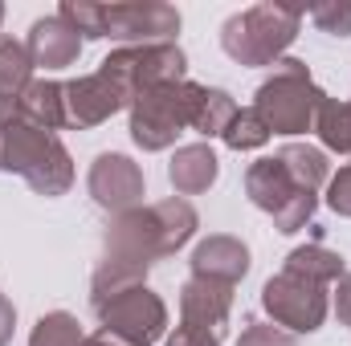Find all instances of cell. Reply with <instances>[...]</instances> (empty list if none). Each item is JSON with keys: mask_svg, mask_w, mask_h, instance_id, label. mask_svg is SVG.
Wrapping results in <instances>:
<instances>
[{"mask_svg": "<svg viewBox=\"0 0 351 346\" xmlns=\"http://www.w3.org/2000/svg\"><path fill=\"white\" fill-rule=\"evenodd\" d=\"M217 155L208 143H188V147H176L172 163H168V179H172L176 196H200L217 183Z\"/></svg>", "mask_w": 351, "mask_h": 346, "instance_id": "obj_16", "label": "cell"}, {"mask_svg": "<svg viewBox=\"0 0 351 346\" xmlns=\"http://www.w3.org/2000/svg\"><path fill=\"white\" fill-rule=\"evenodd\" d=\"M184 70H188V57H184V49L176 41H164V45H123L110 57H102V66H98V74L123 94L127 106L143 90L184 82Z\"/></svg>", "mask_w": 351, "mask_h": 346, "instance_id": "obj_6", "label": "cell"}, {"mask_svg": "<svg viewBox=\"0 0 351 346\" xmlns=\"http://www.w3.org/2000/svg\"><path fill=\"white\" fill-rule=\"evenodd\" d=\"M311 21L331 33V37H351V0H323L311 8Z\"/></svg>", "mask_w": 351, "mask_h": 346, "instance_id": "obj_27", "label": "cell"}, {"mask_svg": "<svg viewBox=\"0 0 351 346\" xmlns=\"http://www.w3.org/2000/svg\"><path fill=\"white\" fill-rule=\"evenodd\" d=\"M82 343H86V334H82L78 318L66 314V310H53V314L37 318V326L29 334V346H82Z\"/></svg>", "mask_w": 351, "mask_h": 346, "instance_id": "obj_24", "label": "cell"}, {"mask_svg": "<svg viewBox=\"0 0 351 346\" xmlns=\"http://www.w3.org/2000/svg\"><path fill=\"white\" fill-rule=\"evenodd\" d=\"M245 273H250V249L237 237L217 232V237H204L192 249V277H213V281L237 285Z\"/></svg>", "mask_w": 351, "mask_h": 346, "instance_id": "obj_14", "label": "cell"}, {"mask_svg": "<svg viewBox=\"0 0 351 346\" xmlns=\"http://www.w3.org/2000/svg\"><path fill=\"white\" fill-rule=\"evenodd\" d=\"M123 106H127L123 94L110 86L102 74H86V78L66 82V127L90 131V127L106 122L110 114H119Z\"/></svg>", "mask_w": 351, "mask_h": 346, "instance_id": "obj_12", "label": "cell"}, {"mask_svg": "<svg viewBox=\"0 0 351 346\" xmlns=\"http://www.w3.org/2000/svg\"><path fill=\"white\" fill-rule=\"evenodd\" d=\"M94 314H98L102 330H114V334H123L127 343H135V346L160 343L164 330H168V306L147 285H135V289L94 306Z\"/></svg>", "mask_w": 351, "mask_h": 346, "instance_id": "obj_9", "label": "cell"}, {"mask_svg": "<svg viewBox=\"0 0 351 346\" xmlns=\"http://www.w3.org/2000/svg\"><path fill=\"white\" fill-rule=\"evenodd\" d=\"M16 110L25 122L41 127V131H62L66 127V82H49V78H33L29 86L16 94Z\"/></svg>", "mask_w": 351, "mask_h": 346, "instance_id": "obj_17", "label": "cell"}, {"mask_svg": "<svg viewBox=\"0 0 351 346\" xmlns=\"http://www.w3.org/2000/svg\"><path fill=\"white\" fill-rule=\"evenodd\" d=\"M315 204H319V200H315V191H298L282 212H274V228H278V232H286V237H290V232H298V228H306V224H311V216H315Z\"/></svg>", "mask_w": 351, "mask_h": 346, "instance_id": "obj_28", "label": "cell"}, {"mask_svg": "<svg viewBox=\"0 0 351 346\" xmlns=\"http://www.w3.org/2000/svg\"><path fill=\"white\" fill-rule=\"evenodd\" d=\"M0 21H4V4H0Z\"/></svg>", "mask_w": 351, "mask_h": 346, "instance_id": "obj_35", "label": "cell"}, {"mask_svg": "<svg viewBox=\"0 0 351 346\" xmlns=\"http://www.w3.org/2000/svg\"><path fill=\"white\" fill-rule=\"evenodd\" d=\"M180 33V12L164 0H123L102 4V37L123 45H164Z\"/></svg>", "mask_w": 351, "mask_h": 346, "instance_id": "obj_8", "label": "cell"}, {"mask_svg": "<svg viewBox=\"0 0 351 346\" xmlns=\"http://www.w3.org/2000/svg\"><path fill=\"white\" fill-rule=\"evenodd\" d=\"M298 25H302V8H290V4H254L245 12H233L221 29V49L237 62V66H278L290 49V41L298 37Z\"/></svg>", "mask_w": 351, "mask_h": 346, "instance_id": "obj_3", "label": "cell"}, {"mask_svg": "<svg viewBox=\"0 0 351 346\" xmlns=\"http://www.w3.org/2000/svg\"><path fill=\"white\" fill-rule=\"evenodd\" d=\"M86 187H90V200L106 212H131L143 204L147 196V179H143V168L131 159V155H119V151H106L90 163L86 175Z\"/></svg>", "mask_w": 351, "mask_h": 346, "instance_id": "obj_10", "label": "cell"}, {"mask_svg": "<svg viewBox=\"0 0 351 346\" xmlns=\"http://www.w3.org/2000/svg\"><path fill=\"white\" fill-rule=\"evenodd\" d=\"M282 273H294V277H302V281H311V285H335L348 269H343V257L339 253H331V249H323V245H302V249H294L290 257H286V269Z\"/></svg>", "mask_w": 351, "mask_h": 346, "instance_id": "obj_18", "label": "cell"}, {"mask_svg": "<svg viewBox=\"0 0 351 346\" xmlns=\"http://www.w3.org/2000/svg\"><path fill=\"white\" fill-rule=\"evenodd\" d=\"M164 346H221V338L200 334V330H188V326H176V334H168Z\"/></svg>", "mask_w": 351, "mask_h": 346, "instance_id": "obj_31", "label": "cell"}, {"mask_svg": "<svg viewBox=\"0 0 351 346\" xmlns=\"http://www.w3.org/2000/svg\"><path fill=\"white\" fill-rule=\"evenodd\" d=\"M315 131H319V139H323L327 151L351 155V102L323 98V106H319V114H315Z\"/></svg>", "mask_w": 351, "mask_h": 346, "instance_id": "obj_21", "label": "cell"}, {"mask_svg": "<svg viewBox=\"0 0 351 346\" xmlns=\"http://www.w3.org/2000/svg\"><path fill=\"white\" fill-rule=\"evenodd\" d=\"M25 49H29L33 66H41V70H66V66L78 62L82 37H78L62 16H41V21H33Z\"/></svg>", "mask_w": 351, "mask_h": 346, "instance_id": "obj_13", "label": "cell"}, {"mask_svg": "<svg viewBox=\"0 0 351 346\" xmlns=\"http://www.w3.org/2000/svg\"><path fill=\"white\" fill-rule=\"evenodd\" d=\"M204 86L196 82H168V86L143 90L131 102V139L143 151H168L176 143V135H184L196 122Z\"/></svg>", "mask_w": 351, "mask_h": 346, "instance_id": "obj_5", "label": "cell"}, {"mask_svg": "<svg viewBox=\"0 0 351 346\" xmlns=\"http://www.w3.org/2000/svg\"><path fill=\"white\" fill-rule=\"evenodd\" d=\"M237 110H241V106L233 102L229 90H208L204 86V98H200V110H196L192 131L204 135V139H221V135L229 131V122L237 118Z\"/></svg>", "mask_w": 351, "mask_h": 346, "instance_id": "obj_22", "label": "cell"}, {"mask_svg": "<svg viewBox=\"0 0 351 346\" xmlns=\"http://www.w3.org/2000/svg\"><path fill=\"white\" fill-rule=\"evenodd\" d=\"M33 82V57L21 41L0 37V98H16Z\"/></svg>", "mask_w": 351, "mask_h": 346, "instance_id": "obj_23", "label": "cell"}, {"mask_svg": "<svg viewBox=\"0 0 351 346\" xmlns=\"http://www.w3.org/2000/svg\"><path fill=\"white\" fill-rule=\"evenodd\" d=\"M12 330H16V310H12V302L0 293V346L12 343Z\"/></svg>", "mask_w": 351, "mask_h": 346, "instance_id": "obj_33", "label": "cell"}, {"mask_svg": "<svg viewBox=\"0 0 351 346\" xmlns=\"http://www.w3.org/2000/svg\"><path fill=\"white\" fill-rule=\"evenodd\" d=\"M327 204L335 216H348L351 220V163H343L339 172L327 179Z\"/></svg>", "mask_w": 351, "mask_h": 346, "instance_id": "obj_30", "label": "cell"}, {"mask_svg": "<svg viewBox=\"0 0 351 346\" xmlns=\"http://www.w3.org/2000/svg\"><path fill=\"white\" fill-rule=\"evenodd\" d=\"M282 168L290 172V179L302 187V191H319L327 179H331V163H327V151L311 147V143H286L278 151Z\"/></svg>", "mask_w": 351, "mask_h": 346, "instance_id": "obj_19", "label": "cell"}, {"mask_svg": "<svg viewBox=\"0 0 351 346\" xmlns=\"http://www.w3.org/2000/svg\"><path fill=\"white\" fill-rule=\"evenodd\" d=\"M143 281H147V269L127 265V261H106L102 257V265L94 269V281H90V306H102V302H110V297H119V293L143 285Z\"/></svg>", "mask_w": 351, "mask_h": 346, "instance_id": "obj_20", "label": "cell"}, {"mask_svg": "<svg viewBox=\"0 0 351 346\" xmlns=\"http://www.w3.org/2000/svg\"><path fill=\"white\" fill-rule=\"evenodd\" d=\"M200 228L196 208L172 196L160 204H139L131 212H119L102 237L106 245V261H127L139 269H152L160 257H172L176 249H184Z\"/></svg>", "mask_w": 351, "mask_h": 346, "instance_id": "obj_1", "label": "cell"}, {"mask_svg": "<svg viewBox=\"0 0 351 346\" xmlns=\"http://www.w3.org/2000/svg\"><path fill=\"white\" fill-rule=\"evenodd\" d=\"M0 172L21 175L37 196H66L74 183V159L66 143L21 118L16 98H0Z\"/></svg>", "mask_w": 351, "mask_h": 346, "instance_id": "obj_2", "label": "cell"}, {"mask_svg": "<svg viewBox=\"0 0 351 346\" xmlns=\"http://www.w3.org/2000/svg\"><path fill=\"white\" fill-rule=\"evenodd\" d=\"M237 346H298L294 343V334H286L282 326H265V322H250L245 330H241V338Z\"/></svg>", "mask_w": 351, "mask_h": 346, "instance_id": "obj_29", "label": "cell"}, {"mask_svg": "<svg viewBox=\"0 0 351 346\" xmlns=\"http://www.w3.org/2000/svg\"><path fill=\"white\" fill-rule=\"evenodd\" d=\"M262 310L274 318V326H286L290 334H315L327 322L331 297L323 285H311L294 273H278L262 285Z\"/></svg>", "mask_w": 351, "mask_h": 346, "instance_id": "obj_7", "label": "cell"}, {"mask_svg": "<svg viewBox=\"0 0 351 346\" xmlns=\"http://www.w3.org/2000/svg\"><path fill=\"white\" fill-rule=\"evenodd\" d=\"M298 191H302V187L290 179V172L282 168L278 155H265L258 163H250V172H245V196L254 200V208H262L265 216L282 212Z\"/></svg>", "mask_w": 351, "mask_h": 346, "instance_id": "obj_15", "label": "cell"}, {"mask_svg": "<svg viewBox=\"0 0 351 346\" xmlns=\"http://www.w3.org/2000/svg\"><path fill=\"white\" fill-rule=\"evenodd\" d=\"M233 314V285L213 277H188L180 289V326L221 338Z\"/></svg>", "mask_w": 351, "mask_h": 346, "instance_id": "obj_11", "label": "cell"}, {"mask_svg": "<svg viewBox=\"0 0 351 346\" xmlns=\"http://www.w3.org/2000/svg\"><path fill=\"white\" fill-rule=\"evenodd\" d=\"M323 98L327 94L311 82L306 62L282 57L278 66H269V78L254 94V110L262 114L269 135H302V131H315V114Z\"/></svg>", "mask_w": 351, "mask_h": 346, "instance_id": "obj_4", "label": "cell"}, {"mask_svg": "<svg viewBox=\"0 0 351 346\" xmlns=\"http://www.w3.org/2000/svg\"><path fill=\"white\" fill-rule=\"evenodd\" d=\"M335 318L351 326V273H343L339 281H335Z\"/></svg>", "mask_w": 351, "mask_h": 346, "instance_id": "obj_32", "label": "cell"}, {"mask_svg": "<svg viewBox=\"0 0 351 346\" xmlns=\"http://www.w3.org/2000/svg\"><path fill=\"white\" fill-rule=\"evenodd\" d=\"M229 151H258L269 143V127L262 122V114L250 106V110H237V118L229 122V131L221 135Z\"/></svg>", "mask_w": 351, "mask_h": 346, "instance_id": "obj_25", "label": "cell"}, {"mask_svg": "<svg viewBox=\"0 0 351 346\" xmlns=\"http://www.w3.org/2000/svg\"><path fill=\"white\" fill-rule=\"evenodd\" d=\"M82 346H135V343H127V338H123V334H114V330H94Z\"/></svg>", "mask_w": 351, "mask_h": 346, "instance_id": "obj_34", "label": "cell"}, {"mask_svg": "<svg viewBox=\"0 0 351 346\" xmlns=\"http://www.w3.org/2000/svg\"><path fill=\"white\" fill-rule=\"evenodd\" d=\"M58 16H62L82 41H98V37H102V4H90V0H62Z\"/></svg>", "mask_w": 351, "mask_h": 346, "instance_id": "obj_26", "label": "cell"}]
</instances>
